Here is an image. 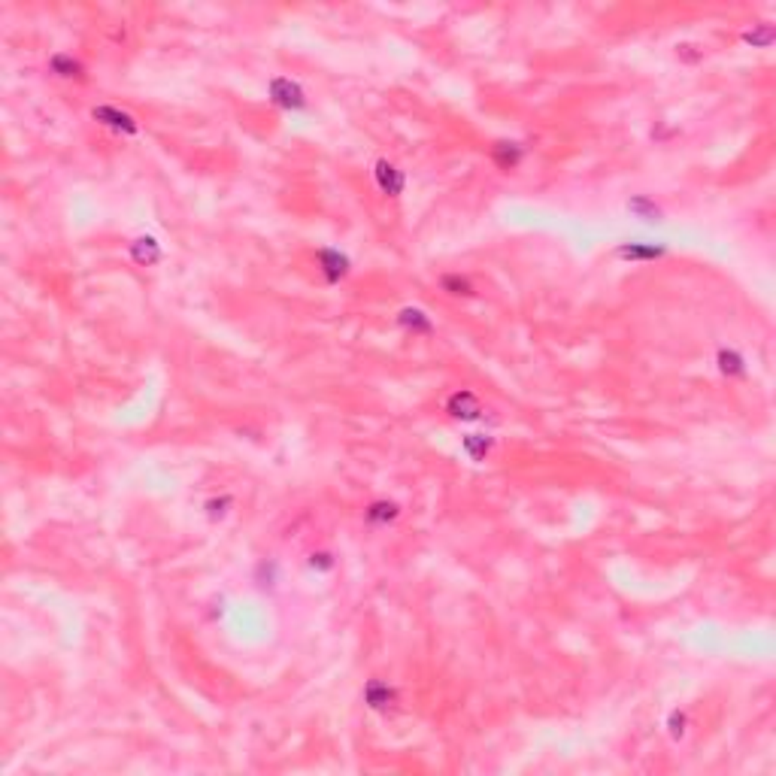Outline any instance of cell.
<instances>
[{
  "label": "cell",
  "mask_w": 776,
  "mask_h": 776,
  "mask_svg": "<svg viewBox=\"0 0 776 776\" xmlns=\"http://www.w3.org/2000/svg\"><path fill=\"white\" fill-rule=\"evenodd\" d=\"M670 725H673V728H670V734H673V737H682V731H685V728H682V725H685V716H673V718H670Z\"/></svg>",
  "instance_id": "cell-18"
},
{
  "label": "cell",
  "mask_w": 776,
  "mask_h": 776,
  "mask_svg": "<svg viewBox=\"0 0 776 776\" xmlns=\"http://www.w3.org/2000/svg\"><path fill=\"white\" fill-rule=\"evenodd\" d=\"M631 209H634V212H640V216H643L646 222H658V216H661L658 207L652 204V200H646V197H637V200H631Z\"/></svg>",
  "instance_id": "cell-16"
},
{
  "label": "cell",
  "mask_w": 776,
  "mask_h": 776,
  "mask_svg": "<svg viewBox=\"0 0 776 776\" xmlns=\"http://www.w3.org/2000/svg\"><path fill=\"white\" fill-rule=\"evenodd\" d=\"M270 97H273V104L285 106V109H300L303 104H307V100H303V92L291 80H273L270 82Z\"/></svg>",
  "instance_id": "cell-1"
},
{
  "label": "cell",
  "mask_w": 776,
  "mask_h": 776,
  "mask_svg": "<svg viewBox=\"0 0 776 776\" xmlns=\"http://www.w3.org/2000/svg\"><path fill=\"white\" fill-rule=\"evenodd\" d=\"M400 324H403V328H410L412 334H431V331H434L431 319L425 316L422 310H415V307L400 310Z\"/></svg>",
  "instance_id": "cell-9"
},
{
  "label": "cell",
  "mask_w": 776,
  "mask_h": 776,
  "mask_svg": "<svg viewBox=\"0 0 776 776\" xmlns=\"http://www.w3.org/2000/svg\"><path fill=\"white\" fill-rule=\"evenodd\" d=\"M488 449H491V440H488V437H482V434H470V437H464V452L474 458V461H482V458H486Z\"/></svg>",
  "instance_id": "cell-11"
},
{
  "label": "cell",
  "mask_w": 776,
  "mask_h": 776,
  "mask_svg": "<svg viewBox=\"0 0 776 776\" xmlns=\"http://www.w3.org/2000/svg\"><path fill=\"white\" fill-rule=\"evenodd\" d=\"M443 291H449V295H474V285L461 276H443Z\"/></svg>",
  "instance_id": "cell-15"
},
{
  "label": "cell",
  "mask_w": 776,
  "mask_h": 776,
  "mask_svg": "<svg viewBox=\"0 0 776 776\" xmlns=\"http://www.w3.org/2000/svg\"><path fill=\"white\" fill-rule=\"evenodd\" d=\"M398 515V507L395 503H388V501H376L373 507L367 510V519L370 522H391Z\"/></svg>",
  "instance_id": "cell-13"
},
{
  "label": "cell",
  "mask_w": 776,
  "mask_h": 776,
  "mask_svg": "<svg viewBox=\"0 0 776 776\" xmlns=\"http://www.w3.org/2000/svg\"><path fill=\"white\" fill-rule=\"evenodd\" d=\"M770 40H773V28L770 25H764L758 31H749L746 33V43H752V46H770Z\"/></svg>",
  "instance_id": "cell-17"
},
{
  "label": "cell",
  "mask_w": 776,
  "mask_h": 776,
  "mask_svg": "<svg viewBox=\"0 0 776 776\" xmlns=\"http://www.w3.org/2000/svg\"><path fill=\"white\" fill-rule=\"evenodd\" d=\"M49 64L58 76H80V64H76L73 58H67V55H55Z\"/></svg>",
  "instance_id": "cell-14"
},
{
  "label": "cell",
  "mask_w": 776,
  "mask_h": 776,
  "mask_svg": "<svg viewBox=\"0 0 776 776\" xmlns=\"http://www.w3.org/2000/svg\"><path fill=\"white\" fill-rule=\"evenodd\" d=\"M494 161H498L503 170H513V167L522 161V146L519 143H498L494 146Z\"/></svg>",
  "instance_id": "cell-10"
},
{
  "label": "cell",
  "mask_w": 776,
  "mask_h": 776,
  "mask_svg": "<svg viewBox=\"0 0 776 776\" xmlns=\"http://www.w3.org/2000/svg\"><path fill=\"white\" fill-rule=\"evenodd\" d=\"M718 370L728 373V376H740L746 367H743V358H740L737 352H728V349H722V352H718Z\"/></svg>",
  "instance_id": "cell-12"
},
{
  "label": "cell",
  "mask_w": 776,
  "mask_h": 776,
  "mask_svg": "<svg viewBox=\"0 0 776 776\" xmlns=\"http://www.w3.org/2000/svg\"><path fill=\"white\" fill-rule=\"evenodd\" d=\"M661 255H665L661 246H643V243L618 246V258H625V261H652V258H661Z\"/></svg>",
  "instance_id": "cell-6"
},
{
  "label": "cell",
  "mask_w": 776,
  "mask_h": 776,
  "mask_svg": "<svg viewBox=\"0 0 776 776\" xmlns=\"http://www.w3.org/2000/svg\"><path fill=\"white\" fill-rule=\"evenodd\" d=\"M94 119L104 121V125H109V128H116V131H137V125H133V119L128 116V112H119L112 106H94Z\"/></svg>",
  "instance_id": "cell-5"
},
{
  "label": "cell",
  "mask_w": 776,
  "mask_h": 776,
  "mask_svg": "<svg viewBox=\"0 0 776 776\" xmlns=\"http://www.w3.org/2000/svg\"><path fill=\"white\" fill-rule=\"evenodd\" d=\"M131 255H133V261H137V264H155L161 258V249H158V243H155L152 237H140V240H133Z\"/></svg>",
  "instance_id": "cell-8"
},
{
  "label": "cell",
  "mask_w": 776,
  "mask_h": 776,
  "mask_svg": "<svg viewBox=\"0 0 776 776\" xmlns=\"http://www.w3.org/2000/svg\"><path fill=\"white\" fill-rule=\"evenodd\" d=\"M373 176H376V185L382 188V195H400L403 191V173L398 170L395 164H388V161H379L376 164V170H373Z\"/></svg>",
  "instance_id": "cell-3"
},
{
  "label": "cell",
  "mask_w": 776,
  "mask_h": 776,
  "mask_svg": "<svg viewBox=\"0 0 776 776\" xmlns=\"http://www.w3.org/2000/svg\"><path fill=\"white\" fill-rule=\"evenodd\" d=\"M319 264H322V273L328 276V283H337V279H343V276L349 273L346 255L334 252V249H322V252H319Z\"/></svg>",
  "instance_id": "cell-4"
},
{
  "label": "cell",
  "mask_w": 776,
  "mask_h": 776,
  "mask_svg": "<svg viewBox=\"0 0 776 776\" xmlns=\"http://www.w3.org/2000/svg\"><path fill=\"white\" fill-rule=\"evenodd\" d=\"M364 701H367L370 706H373V710H386V706L395 704V692H391L386 682L373 679V682H370L367 689H364Z\"/></svg>",
  "instance_id": "cell-7"
},
{
  "label": "cell",
  "mask_w": 776,
  "mask_h": 776,
  "mask_svg": "<svg viewBox=\"0 0 776 776\" xmlns=\"http://www.w3.org/2000/svg\"><path fill=\"white\" fill-rule=\"evenodd\" d=\"M479 400L470 395V391H455L452 398H449V415L452 419H461V422H474L479 419Z\"/></svg>",
  "instance_id": "cell-2"
}]
</instances>
